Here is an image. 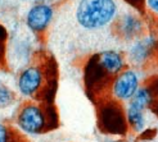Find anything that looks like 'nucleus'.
I'll return each instance as SVG.
<instances>
[{
	"label": "nucleus",
	"mask_w": 158,
	"mask_h": 142,
	"mask_svg": "<svg viewBox=\"0 0 158 142\" xmlns=\"http://www.w3.org/2000/svg\"><path fill=\"white\" fill-rule=\"evenodd\" d=\"M116 0H80L75 18L77 25L86 31H98L112 25L117 18Z\"/></svg>",
	"instance_id": "obj_1"
},
{
	"label": "nucleus",
	"mask_w": 158,
	"mask_h": 142,
	"mask_svg": "<svg viewBox=\"0 0 158 142\" xmlns=\"http://www.w3.org/2000/svg\"><path fill=\"white\" fill-rule=\"evenodd\" d=\"M46 110L39 104L27 102L23 104L17 113L15 123L21 132L31 136L43 135L45 131H48L50 127V115Z\"/></svg>",
	"instance_id": "obj_2"
},
{
	"label": "nucleus",
	"mask_w": 158,
	"mask_h": 142,
	"mask_svg": "<svg viewBox=\"0 0 158 142\" xmlns=\"http://www.w3.org/2000/svg\"><path fill=\"white\" fill-rule=\"evenodd\" d=\"M99 128L107 135H125L127 132V119L120 101L108 100L102 102L98 109Z\"/></svg>",
	"instance_id": "obj_3"
},
{
	"label": "nucleus",
	"mask_w": 158,
	"mask_h": 142,
	"mask_svg": "<svg viewBox=\"0 0 158 142\" xmlns=\"http://www.w3.org/2000/svg\"><path fill=\"white\" fill-rule=\"evenodd\" d=\"M46 86H49V82L46 81L45 69L39 64L27 65L18 74L17 89L23 97L34 99L39 96Z\"/></svg>",
	"instance_id": "obj_4"
},
{
	"label": "nucleus",
	"mask_w": 158,
	"mask_h": 142,
	"mask_svg": "<svg viewBox=\"0 0 158 142\" xmlns=\"http://www.w3.org/2000/svg\"><path fill=\"white\" fill-rule=\"evenodd\" d=\"M139 74L134 69H123L120 74L114 77L110 85L112 96L117 101H130L131 97L139 90Z\"/></svg>",
	"instance_id": "obj_5"
},
{
	"label": "nucleus",
	"mask_w": 158,
	"mask_h": 142,
	"mask_svg": "<svg viewBox=\"0 0 158 142\" xmlns=\"http://www.w3.org/2000/svg\"><path fill=\"white\" fill-rule=\"evenodd\" d=\"M84 76L88 91L94 95H99L102 91H104L109 85H112L114 80V78L108 76L103 70V68L98 64L95 55H93L86 63Z\"/></svg>",
	"instance_id": "obj_6"
},
{
	"label": "nucleus",
	"mask_w": 158,
	"mask_h": 142,
	"mask_svg": "<svg viewBox=\"0 0 158 142\" xmlns=\"http://www.w3.org/2000/svg\"><path fill=\"white\" fill-rule=\"evenodd\" d=\"M54 18L53 6L45 3L36 4L30 8L26 14V26L32 34H44Z\"/></svg>",
	"instance_id": "obj_7"
},
{
	"label": "nucleus",
	"mask_w": 158,
	"mask_h": 142,
	"mask_svg": "<svg viewBox=\"0 0 158 142\" xmlns=\"http://www.w3.org/2000/svg\"><path fill=\"white\" fill-rule=\"evenodd\" d=\"M157 47V38L152 35L144 36L134 41L129 49V60L135 65H141L151 58Z\"/></svg>",
	"instance_id": "obj_8"
},
{
	"label": "nucleus",
	"mask_w": 158,
	"mask_h": 142,
	"mask_svg": "<svg viewBox=\"0 0 158 142\" xmlns=\"http://www.w3.org/2000/svg\"><path fill=\"white\" fill-rule=\"evenodd\" d=\"M144 25L138 15L131 14V13H126L121 15L117 19L116 23V31L118 36L126 41H131V40H138V37L143 34Z\"/></svg>",
	"instance_id": "obj_9"
},
{
	"label": "nucleus",
	"mask_w": 158,
	"mask_h": 142,
	"mask_svg": "<svg viewBox=\"0 0 158 142\" xmlns=\"http://www.w3.org/2000/svg\"><path fill=\"white\" fill-rule=\"evenodd\" d=\"M95 59L98 64L103 68V70L114 78L125 69V58L121 53L116 50H106L99 54H95Z\"/></svg>",
	"instance_id": "obj_10"
},
{
	"label": "nucleus",
	"mask_w": 158,
	"mask_h": 142,
	"mask_svg": "<svg viewBox=\"0 0 158 142\" xmlns=\"http://www.w3.org/2000/svg\"><path fill=\"white\" fill-rule=\"evenodd\" d=\"M154 95L151 90L149 86H143V87H139V90L135 92V95L131 97L129 105L136 108L139 110H144L148 108H152V105L154 104Z\"/></svg>",
	"instance_id": "obj_11"
},
{
	"label": "nucleus",
	"mask_w": 158,
	"mask_h": 142,
	"mask_svg": "<svg viewBox=\"0 0 158 142\" xmlns=\"http://www.w3.org/2000/svg\"><path fill=\"white\" fill-rule=\"evenodd\" d=\"M126 119H127L129 127H131L135 132H141L145 127L144 112L131 105H127V108H126Z\"/></svg>",
	"instance_id": "obj_12"
},
{
	"label": "nucleus",
	"mask_w": 158,
	"mask_h": 142,
	"mask_svg": "<svg viewBox=\"0 0 158 142\" xmlns=\"http://www.w3.org/2000/svg\"><path fill=\"white\" fill-rule=\"evenodd\" d=\"M15 100V93L13 90H10L6 85L0 86V109H5L10 106Z\"/></svg>",
	"instance_id": "obj_13"
},
{
	"label": "nucleus",
	"mask_w": 158,
	"mask_h": 142,
	"mask_svg": "<svg viewBox=\"0 0 158 142\" xmlns=\"http://www.w3.org/2000/svg\"><path fill=\"white\" fill-rule=\"evenodd\" d=\"M15 135L6 124L0 122V142H14Z\"/></svg>",
	"instance_id": "obj_14"
},
{
	"label": "nucleus",
	"mask_w": 158,
	"mask_h": 142,
	"mask_svg": "<svg viewBox=\"0 0 158 142\" xmlns=\"http://www.w3.org/2000/svg\"><path fill=\"white\" fill-rule=\"evenodd\" d=\"M145 4L149 10L158 14V0H145Z\"/></svg>",
	"instance_id": "obj_15"
},
{
	"label": "nucleus",
	"mask_w": 158,
	"mask_h": 142,
	"mask_svg": "<svg viewBox=\"0 0 158 142\" xmlns=\"http://www.w3.org/2000/svg\"><path fill=\"white\" fill-rule=\"evenodd\" d=\"M5 40H6V31H5L2 26H0V53L3 51V50H2V46L4 45Z\"/></svg>",
	"instance_id": "obj_16"
},
{
	"label": "nucleus",
	"mask_w": 158,
	"mask_h": 142,
	"mask_svg": "<svg viewBox=\"0 0 158 142\" xmlns=\"http://www.w3.org/2000/svg\"><path fill=\"white\" fill-rule=\"evenodd\" d=\"M2 85H3V82H2V81H0V86H2Z\"/></svg>",
	"instance_id": "obj_17"
},
{
	"label": "nucleus",
	"mask_w": 158,
	"mask_h": 142,
	"mask_svg": "<svg viewBox=\"0 0 158 142\" xmlns=\"http://www.w3.org/2000/svg\"><path fill=\"white\" fill-rule=\"evenodd\" d=\"M26 2H30V0H26Z\"/></svg>",
	"instance_id": "obj_18"
}]
</instances>
